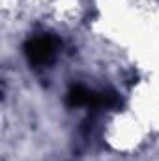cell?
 Wrapping results in <instances>:
<instances>
[{
    "label": "cell",
    "mask_w": 159,
    "mask_h": 161,
    "mask_svg": "<svg viewBox=\"0 0 159 161\" xmlns=\"http://www.w3.org/2000/svg\"><path fill=\"white\" fill-rule=\"evenodd\" d=\"M56 40L49 34H43L38 38H32L25 43V54L26 58L36 64V66H43V64H49L52 58H54V53H56Z\"/></svg>",
    "instance_id": "1"
},
{
    "label": "cell",
    "mask_w": 159,
    "mask_h": 161,
    "mask_svg": "<svg viewBox=\"0 0 159 161\" xmlns=\"http://www.w3.org/2000/svg\"><path fill=\"white\" fill-rule=\"evenodd\" d=\"M68 105L69 107H94V109H97L99 107V94L88 90L82 84H77L68 94Z\"/></svg>",
    "instance_id": "2"
}]
</instances>
